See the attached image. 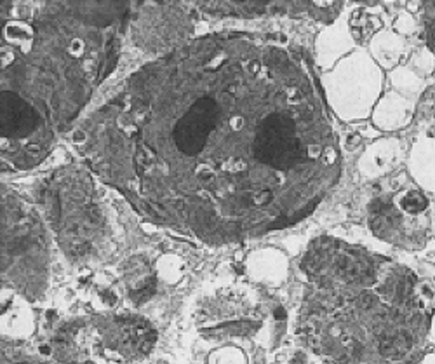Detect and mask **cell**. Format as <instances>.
<instances>
[{
  "instance_id": "3",
  "label": "cell",
  "mask_w": 435,
  "mask_h": 364,
  "mask_svg": "<svg viewBox=\"0 0 435 364\" xmlns=\"http://www.w3.org/2000/svg\"><path fill=\"white\" fill-rule=\"evenodd\" d=\"M427 204H428L427 197L421 195V193H418V192L409 193V195H406L402 199V208L406 209V211H409V213L423 211V209L427 208Z\"/></svg>"
},
{
  "instance_id": "2",
  "label": "cell",
  "mask_w": 435,
  "mask_h": 364,
  "mask_svg": "<svg viewBox=\"0 0 435 364\" xmlns=\"http://www.w3.org/2000/svg\"><path fill=\"white\" fill-rule=\"evenodd\" d=\"M37 113L26 101L12 92L2 94V132L4 136H24L35 128Z\"/></svg>"
},
{
  "instance_id": "1",
  "label": "cell",
  "mask_w": 435,
  "mask_h": 364,
  "mask_svg": "<svg viewBox=\"0 0 435 364\" xmlns=\"http://www.w3.org/2000/svg\"><path fill=\"white\" fill-rule=\"evenodd\" d=\"M220 105L212 96H200L193 101L172 131V143L181 155L195 157L204 152L212 128L220 119Z\"/></svg>"
}]
</instances>
